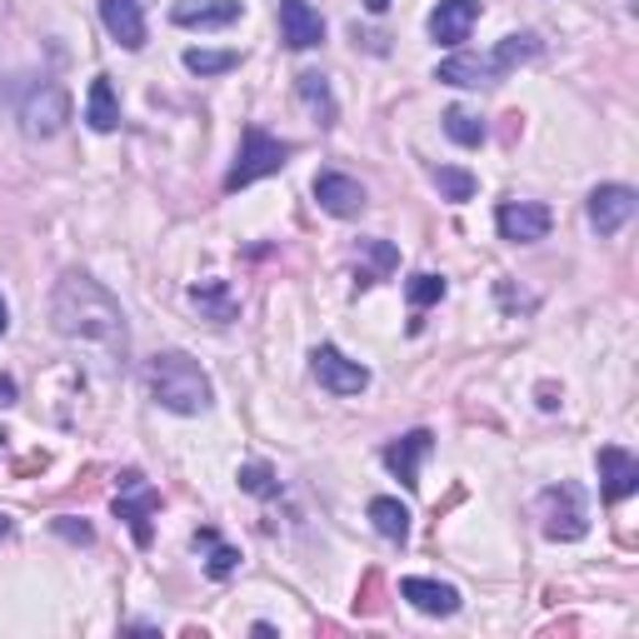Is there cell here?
Wrapping results in <instances>:
<instances>
[{"mask_svg":"<svg viewBox=\"0 0 639 639\" xmlns=\"http://www.w3.org/2000/svg\"><path fill=\"white\" fill-rule=\"evenodd\" d=\"M550 225H554V216L540 200H505V206L495 210V230L509 245H535V240L550 235Z\"/></svg>","mask_w":639,"mask_h":639,"instance_id":"cell-8","label":"cell"},{"mask_svg":"<svg viewBox=\"0 0 639 639\" xmlns=\"http://www.w3.org/2000/svg\"><path fill=\"white\" fill-rule=\"evenodd\" d=\"M86 120H90V131H100V135H110V131L120 125V100H115V86H110V76H96V80H90Z\"/></svg>","mask_w":639,"mask_h":639,"instance_id":"cell-21","label":"cell"},{"mask_svg":"<svg viewBox=\"0 0 639 639\" xmlns=\"http://www.w3.org/2000/svg\"><path fill=\"white\" fill-rule=\"evenodd\" d=\"M70 120V96L60 80H35L31 90H25L21 100V131L31 135V141H51V135H60V125Z\"/></svg>","mask_w":639,"mask_h":639,"instance_id":"cell-5","label":"cell"},{"mask_svg":"<svg viewBox=\"0 0 639 639\" xmlns=\"http://www.w3.org/2000/svg\"><path fill=\"white\" fill-rule=\"evenodd\" d=\"M290 155H295L290 141H275V135H265L261 125H245V135H240V155H235V165H230V175H225V190L235 196V190L265 180V175H280Z\"/></svg>","mask_w":639,"mask_h":639,"instance_id":"cell-4","label":"cell"},{"mask_svg":"<svg viewBox=\"0 0 639 639\" xmlns=\"http://www.w3.org/2000/svg\"><path fill=\"white\" fill-rule=\"evenodd\" d=\"M190 305H196L206 320H216V326H230L235 320V290H230V280H200L190 285Z\"/></svg>","mask_w":639,"mask_h":639,"instance_id":"cell-20","label":"cell"},{"mask_svg":"<svg viewBox=\"0 0 639 639\" xmlns=\"http://www.w3.org/2000/svg\"><path fill=\"white\" fill-rule=\"evenodd\" d=\"M540 405H544V410H554V405H560V400H554V385H540Z\"/></svg>","mask_w":639,"mask_h":639,"instance_id":"cell-35","label":"cell"},{"mask_svg":"<svg viewBox=\"0 0 639 639\" xmlns=\"http://www.w3.org/2000/svg\"><path fill=\"white\" fill-rule=\"evenodd\" d=\"M400 595L410 599L420 615H455L460 609V590L455 585H440V580H420V574H410V580H400Z\"/></svg>","mask_w":639,"mask_h":639,"instance_id":"cell-18","label":"cell"},{"mask_svg":"<svg viewBox=\"0 0 639 639\" xmlns=\"http://www.w3.org/2000/svg\"><path fill=\"white\" fill-rule=\"evenodd\" d=\"M430 175H434V185H440V196H444V200H455V206H465V200L480 190L475 175H470V170H455V165H434Z\"/></svg>","mask_w":639,"mask_h":639,"instance_id":"cell-25","label":"cell"},{"mask_svg":"<svg viewBox=\"0 0 639 639\" xmlns=\"http://www.w3.org/2000/svg\"><path fill=\"white\" fill-rule=\"evenodd\" d=\"M390 5H395V0H365V11H370V15H385Z\"/></svg>","mask_w":639,"mask_h":639,"instance_id":"cell-34","label":"cell"},{"mask_svg":"<svg viewBox=\"0 0 639 639\" xmlns=\"http://www.w3.org/2000/svg\"><path fill=\"white\" fill-rule=\"evenodd\" d=\"M379 585H385V574L379 570H365V580H360V615H379L385 609V599H379Z\"/></svg>","mask_w":639,"mask_h":639,"instance_id":"cell-30","label":"cell"},{"mask_svg":"<svg viewBox=\"0 0 639 639\" xmlns=\"http://www.w3.org/2000/svg\"><path fill=\"white\" fill-rule=\"evenodd\" d=\"M51 326H55V335L80 340V345H100L115 365H125V355H131V326H125V310H120L115 295H110L100 280H90L86 271H66L60 280H55Z\"/></svg>","mask_w":639,"mask_h":639,"instance_id":"cell-1","label":"cell"},{"mask_svg":"<svg viewBox=\"0 0 639 639\" xmlns=\"http://www.w3.org/2000/svg\"><path fill=\"white\" fill-rule=\"evenodd\" d=\"M295 90H300V100L310 106V115H315V125H320V131H330V125L340 120L335 96H330V80L320 76V70H300V76H295Z\"/></svg>","mask_w":639,"mask_h":639,"instance_id":"cell-19","label":"cell"},{"mask_svg":"<svg viewBox=\"0 0 639 639\" xmlns=\"http://www.w3.org/2000/svg\"><path fill=\"white\" fill-rule=\"evenodd\" d=\"M11 330V310H5V295H0V335Z\"/></svg>","mask_w":639,"mask_h":639,"instance_id":"cell-36","label":"cell"},{"mask_svg":"<svg viewBox=\"0 0 639 639\" xmlns=\"http://www.w3.org/2000/svg\"><path fill=\"white\" fill-rule=\"evenodd\" d=\"M444 135H450L455 145H470V151H475V145L485 141V120L470 115V110H460V106H450L444 110Z\"/></svg>","mask_w":639,"mask_h":639,"instance_id":"cell-24","label":"cell"},{"mask_svg":"<svg viewBox=\"0 0 639 639\" xmlns=\"http://www.w3.org/2000/svg\"><path fill=\"white\" fill-rule=\"evenodd\" d=\"M0 450H5V434H0Z\"/></svg>","mask_w":639,"mask_h":639,"instance_id":"cell-38","label":"cell"},{"mask_svg":"<svg viewBox=\"0 0 639 639\" xmlns=\"http://www.w3.org/2000/svg\"><path fill=\"white\" fill-rule=\"evenodd\" d=\"M170 21L185 31H220V25L240 21V0H175Z\"/></svg>","mask_w":639,"mask_h":639,"instance_id":"cell-16","label":"cell"},{"mask_svg":"<svg viewBox=\"0 0 639 639\" xmlns=\"http://www.w3.org/2000/svg\"><path fill=\"white\" fill-rule=\"evenodd\" d=\"M434 450V434L430 430H410V434H400V440H390L385 444V465L395 470V480H400L405 489H415L420 485V460Z\"/></svg>","mask_w":639,"mask_h":639,"instance_id":"cell-14","label":"cell"},{"mask_svg":"<svg viewBox=\"0 0 639 639\" xmlns=\"http://www.w3.org/2000/svg\"><path fill=\"white\" fill-rule=\"evenodd\" d=\"M280 41L290 51H310V45L326 41V21L310 0H280Z\"/></svg>","mask_w":639,"mask_h":639,"instance_id":"cell-13","label":"cell"},{"mask_svg":"<svg viewBox=\"0 0 639 639\" xmlns=\"http://www.w3.org/2000/svg\"><path fill=\"white\" fill-rule=\"evenodd\" d=\"M535 55H540V35L520 31V35H505V41H499L495 51H485V55L465 51V55L440 60L434 80H444V86H495V80H505L520 60H535Z\"/></svg>","mask_w":639,"mask_h":639,"instance_id":"cell-3","label":"cell"},{"mask_svg":"<svg viewBox=\"0 0 639 639\" xmlns=\"http://www.w3.org/2000/svg\"><path fill=\"white\" fill-rule=\"evenodd\" d=\"M5 535H11V515H0V540H5Z\"/></svg>","mask_w":639,"mask_h":639,"instance_id":"cell-37","label":"cell"},{"mask_svg":"<svg viewBox=\"0 0 639 639\" xmlns=\"http://www.w3.org/2000/svg\"><path fill=\"white\" fill-rule=\"evenodd\" d=\"M595 460H599V480H605V505H619V499H629L639 489V460L629 450L605 444Z\"/></svg>","mask_w":639,"mask_h":639,"instance_id":"cell-15","label":"cell"},{"mask_svg":"<svg viewBox=\"0 0 639 639\" xmlns=\"http://www.w3.org/2000/svg\"><path fill=\"white\" fill-rule=\"evenodd\" d=\"M310 370H315V379H320L330 395H360V390H370V370L360 365V360L340 355L335 345H315Z\"/></svg>","mask_w":639,"mask_h":639,"instance_id":"cell-9","label":"cell"},{"mask_svg":"<svg viewBox=\"0 0 639 639\" xmlns=\"http://www.w3.org/2000/svg\"><path fill=\"white\" fill-rule=\"evenodd\" d=\"M370 520H375V530L385 535L390 544H405V540H410V509H405L400 499L375 495V499H370Z\"/></svg>","mask_w":639,"mask_h":639,"instance_id":"cell-23","label":"cell"},{"mask_svg":"<svg viewBox=\"0 0 639 639\" xmlns=\"http://www.w3.org/2000/svg\"><path fill=\"white\" fill-rule=\"evenodd\" d=\"M161 509V489H151L145 485V475L141 470H125L120 475V495H115V520H125L131 525V535H135V544H151V515Z\"/></svg>","mask_w":639,"mask_h":639,"instance_id":"cell-7","label":"cell"},{"mask_svg":"<svg viewBox=\"0 0 639 639\" xmlns=\"http://www.w3.org/2000/svg\"><path fill=\"white\" fill-rule=\"evenodd\" d=\"M444 290H450V285L440 280V275H410V280H405V300L415 305V310H425V305H434V300H444Z\"/></svg>","mask_w":639,"mask_h":639,"instance_id":"cell-28","label":"cell"},{"mask_svg":"<svg viewBox=\"0 0 639 639\" xmlns=\"http://www.w3.org/2000/svg\"><path fill=\"white\" fill-rule=\"evenodd\" d=\"M100 21H106L110 41L125 45V51H141V45H145V11H141V0H100Z\"/></svg>","mask_w":639,"mask_h":639,"instance_id":"cell-17","label":"cell"},{"mask_svg":"<svg viewBox=\"0 0 639 639\" xmlns=\"http://www.w3.org/2000/svg\"><path fill=\"white\" fill-rule=\"evenodd\" d=\"M480 21V0H440L430 11V41L434 45H465Z\"/></svg>","mask_w":639,"mask_h":639,"instance_id":"cell-12","label":"cell"},{"mask_svg":"<svg viewBox=\"0 0 639 639\" xmlns=\"http://www.w3.org/2000/svg\"><path fill=\"white\" fill-rule=\"evenodd\" d=\"M196 550L206 554V574H210V580H230V574L240 570V550L220 540L210 525H206V530H196Z\"/></svg>","mask_w":639,"mask_h":639,"instance_id":"cell-22","label":"cell"},{"mask_svg":"<svg viewBox=\"0 0 639 639\" xmlns=\"http://www.w3.org/2000/svg\"><path fill=\"white\" fill-rule=\"evenodd\" d=\"M495 295H499V305H505L509 315L535 310V295H530V290H515V285H509V280H495Z\"/></svg>","mask_w":639,"mask_h":639,"instance_id":"cell-31","label":"cell"},{"mask_svg":"<svg viewBox=\"0 0 639 639\" xmlns=\"http://www.w3.org/2000/svg\"><path fill=\"white\" fill-rule=\"evenodd\" d=\"M11 405H15V379L0 375V410H11Z\"/></svg>","mask_w":639,"mask_h":639,"instance_id":"cell-33","label":"cell"},{"mask_svg":"<svg viewBox=\"0 0 639 639\" xmlns=\"http://www.w3.org/2000/svg\"><path fill=\"white\" fill-rule=\"evenodd\" d=\"M145 390L170 415H200V410H210V395H216L210 390V375L185 350L151 355V365H145Z\"/></svg>","mask_w":639,"mask_h":639,"instance_id":"cell-2","label":"cell"},{"mask_svg":"<svg viewBox=\"0 0 639 639\" xmlns=\"http://www.w3.org/2000/svg\"><path fill=\"white\" fill-rule=\"evenodd\" d=\"M55 530L66 535V540H80V544H90V540H96V535H90V525H86V520H60V525H55Z\"/></svg>","mask_w":639,"mask_h":639,"instance_id":"cell-32","label":"cell"},{"mask_svg":"<svg viewBox=\"0 0 639 639\" xmlns=\"http://www.w3.org/2000/svg\"><path fill=\"white\" fill-rule=\"evenodd\" d=\"M240 489H245V495H261V499H275L280 495V480H275L271 465L255 460V465H240Z\"/></svg>","mask_w":639,"mask_h":639,"instance_id":"cell-27","label":"cell"},{"mask_svg":"<svg viewBox=\"0 0 639 639\" xmlns=\"http://www.w3.org/2000/svg\"><path fill=\"white\" fill-rule=\"evenodd\" d=\"M635 206H639V196L629 185H595L590 190V225L599 235H619L629 225V216H635Z\"/></svg>","mask_w":639,"mask_h":639,"instance_id":"cell-10","label":"cell"},{"mask_svg":"<svg viewBox=\"0 0 639 639\" xmlns=\"http://www.w3.org/2000/svg\"><path fill=\"white\" fill-rule=\"evenodd\" d=\"M360 255H370V265H375V280H379V275H390L395 265H400V250H395L390 240H360Z\"/></svg>","mask_w":639,"mask_h":639,"instance_id":"cell-29","label":"cell"},{"mask_svg":"<svg viewBox=\"0 0 639 639\" xmlns=\"http://www.w3.org/2000/svg\"><path fill=\"white\" fill-rule=\"evenodd\" d=\"M240 66V51H185V70L190 76H225Z\"/></svg>","mask_w":639,"mask_h":639,"instance_id":"cell-26","label":"cell"},{"mask_svg":"<svg viewBox=\"0 0 639 639\" xmlns=\"http://www.w3.org/2000/svg\"><path fill=\"white\" fill-rule=\"evenodd\" d=\"M540 520H544V535L560 544L570 540H585L590 530V515H585V495L580 485H550L540 495Z\"/></svg>","mask_w":639,"mask_h":639,"instance_id":"cell-6","label":"cell"},{"mask_svg":"<svg viewBox=\"0 0 639 639\" xmlns=\"http://www.w3.org/2000/svg\"><path fill=\"white\" fill-rule=\"evenodd\" d=\"M315 200H320V210L326 216H335V220H355L360 210H365V185L360 180H350V175H340V170H320L315 175Z\"/></svg>","mask_w":639,"mask_h":639,"instance_id":"cell-11","label":"cell"}]
</instances>
